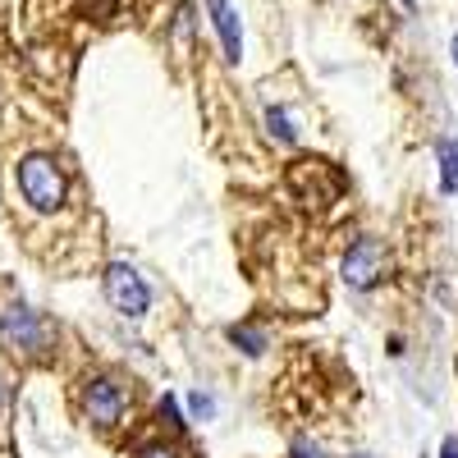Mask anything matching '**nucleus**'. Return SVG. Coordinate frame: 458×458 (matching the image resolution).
Returning <instances> with one entry per match:
<instances>
[{"instance_id":"f257e3e1","label":"nucleus","mask_w":458,"mask_h":458,"mask_svg":"<svg viewBox=\"0 0 458 458\" xmlns=\"http://www.w3.org/2000/svg\"><path fill=\"white\" fill-rule=\"evenodd\" d=\"M55 344V326L28 308V302H10V308H0V349L14 353V358H47Z\"/></svg>"},{"instance_id":"f03ea898","label":"nucleus","mask_w":458,"mask_h":458,"mask_svg":"<svg viewBox=\"0 0 458 458\" xmlns=\"http://www.w3.org/2000/svg\"><path fill=\"white\" fill-rule=\"evenodd\" d=\"M14 179H19L23 202L32 211H42V216H51V211H60L69 202V179H64V170H60L55 157H23L19 170H14Z\"/></svg>"},{"instance_id":"7ed1b4c3","label":"nucleus","mask_w":458,"mask_h":458,"mask_svg":"<svg viewBox=\"0 0 458 458\" xmlns=\"http://www.w3.org/2000/svg\"><path fill=\"white\" fill-rule=\"evenodd\" d=\"M339 276H344V284H349V289H358V293H371L380 280L390 276V248L380 243L376 234H358L349 248H344Z\"/></svg>"},{"instance_id":"20e7f679","label":"nucleus","mask_w":458,"mask_h":458,"mask_svg":"<svg viewBox=\"0 0 458 458\" xmlns=\"http://www.w3.org/2000/svg\"><path fill=\"white\" fill-rule=\"evenodd\" d=\"M101 289H106V302H110V308L120 312L124 321H138V317H147V308H151V289H147V280L133 271L129 261H110L106 276H101Z\"/></svg>"},{"instance_id":"39448f33","label":"nucleus","mask_w":458,"mask_h":458,"mask_svg":"<svg viewBox=\"0 0 458 458\" xmlns=\"http://www.w3.org/2000/svg\"><path fill=\"white\" fill-rule=\"evenodd\" d=\"M124 408H129V390L120 386L114 376L97 371L83 380V417L97 427V431H114L124 422Z\"/></svg>"},{"instance_id":"423d86ee","label":"nucleus","mask_w":458,"mask_h":458,"mask_svg":"<svg viewBox=\"0 0 458 458\" xmlns=\"http://www.w3.org/2000/svg\"><path fill=\"white\" fill-rule=\"evenodd\" d=\"M207 10H211V28L220 37V47H225V60L239 64L243 60V23H239V10L229 5V0H207Z\"/></svg>"},{"instance_id":"0eeeda50","label":"nucleus","mask_w":458,"mask_h":458,"mask_svg":"<svg viewBox=\"0 0 458 458\" xmlns=\"http://www.w3.org/2000/svg\"><path fill=\"white\" fill-rule=\"evenodd\" d=\"M225 339L234 344L239 353H248V358H261L266 349H271V335H266L261 326H248V321H243V326H229V330H225Z\"/></svg>"},{"instance_id":"6e6552de","label":"nucleus","mask_w":458,"mask_h":458,"mask_svg":"<svg viewBox=\"0 0 458 458\" xmlns=\"http://www.w3.org/2000/svg\"><path fill=\"white\" fill-rule=\"evenodd\" d=\"M436 161H440V193L454 198L458 193V142L454 138H440L436 142Z\"/></svg>"},{"instance_id":"1a4fd4ad","label":"nucleus","mask_w":458,"mask_h":458,"mask_svg":"<svg viewBox=\"0 0 458 458\" xmlns=\"http://www.w3.org/2000/svg\"><path fill=\"white\" fill-rule=\"evenodd\" d=\"M266 133H271L280 147H293L298 142V124L289 120L284 106H266Z\"/></svg>"},{"instance_id":"9d476101","label":"nucleus","mask_w":458,"mask_h":458,"mask_svg":"<svg viewBox=\"0 0 458 458\" xmlns=\"http://www.w3.org/2000/svg\"><path fill=\"white\" fill-rule=\"evenodd\" d=\"M157 417H161V427H165L170 436H183V431H188V417H183V408H179V399H174V394H161Z\"/></svg>"},{"instance_id":"9b49d317","label":"nucleus","mask_w":458,"mask_h":458,"mask_svg":"<svg viewBox=\"0 0 458 458\" xmlns=\"http://www.w3.org/2000/svg\"><path fill=\"white\" fill-rule=\"evenodd\" d=\"M188 417H193V422H211V417H216V394L193 390V394H188Z\"/></svg>"},{"instance_id":"f8f14e48","label":"nucleus","mask_w":458,"mask_h":458,"mask_svg":"<svg viewBox=\"0 0 458 458\" xmlns=\"http://www.w3.org/2000/svg\"><path fill=\"white\" fill-rule=\"evenodd\" d=\"M133 458H188V454L179 445H170V440H151V445H138Z\"/></svg>"},{"instance_id":"ddd939ff","label":"nucleus","mask_w":458,"mask_h":458,"mask_svg":"<svg viewBox=\"0 0 458 458\" xmlns=\"http://www.w3.org/2000/svg\"><path fill=\"white\" fill-rule=\"evenodd\" d=\"M289 458H330L317 440H308V436H298L293 445H289Z\"/></svg>"},{"instance_id":"4468645a","label":"nucleus","mask_w":458,"mask_h":458,"mask_svg":"<svg viewBox=\"0 0 458 458\" xmlns=\"http://www.w3.org/2000/svg\"><path fill=\"white\" fill-rule=\"evenodd\" d=\"M440 458H458V436H445V445H440Z\"/></svg>"},{"instance_id":"2eb2a0df","label":"nucleus","mask_w":458,"mask_h":458,"mask_svg":"<svg viewBox=\"0 0 458 458\" xmlns=\"http://www.w3.org/2000/svg\"><path fill=\"white\" fill-rule=\"evenodd\" d=\"M449 51H454V64H458V37H454V42H449Z\"/></svg>"},{"instance_id":"dca6fc26","label":"nucleus","mask_w":458,"mask_h":458,"mask_svg":"<svg viewBox=\"0 0 458 458\" xmlns=\"http://www.w3.org/2000/svg\"><path fill=\"white\" fill-rule=\"evenodd\" d=\"M349 458H371V454H349Z\"/></svg>"}]
</instances>
